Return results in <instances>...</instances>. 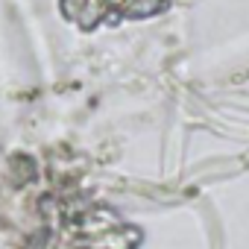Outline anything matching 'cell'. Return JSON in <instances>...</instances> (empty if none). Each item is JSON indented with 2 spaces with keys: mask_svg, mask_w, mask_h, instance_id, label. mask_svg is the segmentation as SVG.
I'll list each match as a JSON object with an SVG mask.
<instances>
[{
  "mask_svg": "<svg viewBox=\"0 0 249 249\" xmlns=\"http://www.w3.org/2000/svg\"><path fill=\"white\" fill-rule=\"evenodd\" d=\"M161 6L164 0H65L68 18L79 21L82 27H91L106 15H150Z\"/></svg>",
  "mask_w": 249,
  "mask_h": 249,
  "instance_id": "1",
  "label": "cell"
}]
</instances>
